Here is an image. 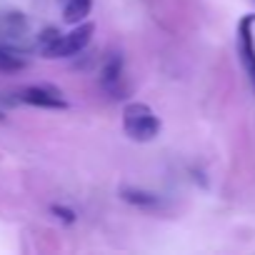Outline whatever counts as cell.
<instances>
[{
  "label": "cell",
  "mask_w": 255,
  "mask_h": 255,
  "mask_svg": "<svg viewBox=\"0 0 255 255\" xmlns=\"http://www.w3.org/2000/svg\"><path fill=\"white\" fill-rule=\"evenodd\" d=\"M123 130L130 140L148 143L160 133V118L145 103H128L123 108Z\"/></svg>",
  "instance_id": "cell-1"
},
{
  "label": "cell",
  "mask_w": 255,
  "mask_h": 255,
  "mask_svg": "<svg viewBox=\"0 0 255 255\" xmlns=\"http://www.w3.org/2000/svg\"><path fill=\"white\" fill-rule=\"evenodd\" d=\"M93 33H95V25H93V23H78L75 30L60 35L43 55H45V58H70V55H78V53L90 43Z\"/></svg>",
  "instance_id": "cell-2"
},
{
  "label": "cell",
  "mask_w": 255,
  "mask_h": 255,
  "mask_svg": "<svg viewBox=\"0 0 255 255\" xmlns=\"http://www.w3.org/2000/svg\"><path fill=\"white\" fill-rule=\"evenodd\" d=\"M18 100L35 105V108H48V110H65L68 108L63 93L53 85H28L18 93Z\"/></svg>",
  "instance_id": "cell-3"
},
{
  "label": "cell",
  "mask_w": 255,
  "mask_h": 255,
  "mask_svg": "<svg viewBox=\"0 0 255 255\" xmlns=\"http://www.w3.org/2000/svg\"><path fill=\"white\" fill-rule=\"evenodd\" d=\"M253 23H255V13H248L245 18H240L238 23V55L250 75L253 90H255V45H253Z\"/></svg>",
  "instance_id": "cell-4"
},
{
  "label": "cell",
  "mask_w": 255,
  "mask_h": 255,
  "mask_svg": "<svg viewBox=\"0 0 255 255\" xmlns=\"http://www.w3.org/2000/svg\"><path fill=\"white\" fill-rule=\"evenodd\" d=\"M120 198L125 203H130L140 210H160L165 203L158 193H150V190H143V188H133V185H125L120 188Z\"/></svg>",
  "instance_id": "cell-5"
},
{
  "label": "cell",
  "mask_w": 255,
  "mask_h": 255,
  "mask_svg": "<svg viewBox=\"0 0 255 255\" xmlns=\"http://www.w3.org/2000/svg\"><path fill=\"white\" fill-rule=\"evenodd\" d=\"M120 80H123V58L115 53V55H110L105 60V65L100 70V85H103V90L115 93L118 85H120Z\"/></svg>",
  "instance_id": "cell-6"
},
{
  "label": "cell",
  "mask_w": 255,
  "mask_h": 255,
  "mask_svg": "<svg viewBox=\"0 0 255 255\" xmlns=\"http://www.w3.org/2000/svg\"><path fill=\"white\" fill-rule=\"evenodd\" d=\"M90 8H93V0H68L63 15L68 23H83L88 18Z\"/></svg>",
  "instance_id": "cell-7"
},
{
  "label": "cell",
  "mask_w": 255,
  "mask_h": 255,
  "mask_svg": "<svg viewBox=\"0 0 255 255\" xmlns=\"http://www.w3.org/2000/svg\"><path fill=\"white\" fill-rule=\"evenodd\" d=\"M25 58H20L18 53L8 50V48H0V73H18L25 70Z\"/></svg>",
  "instance_id": "cell-8"
},
{
  "label": "cell",
  "mask_w": 255,
  "mask_h": 255,
  "mask_svg": "<svg viewBox=\"0 0 255 255\" xmlns=\"http://www.w3.org/2000/svg\"><path fill=\"white\" fill-rule=\"evenodd\" d=\"M50 210H53L60 220H65V223H73V220H75V213H73V210H68V208H63V205H53Z\"/></svg>",
  "instance_id": "cell-9"
},
{
  "label": "cell",
  "mask_w": 255,
  "mask_h": 255,
  "mask_svg": "<svg viewBox=\"0 0 255 255\" xmlns=\"http://www.w3.org/2000/svg\"><path fill=\"white\" fill-rule=\"evenodd\" d=\"M0 120H5V115H3V113H0Z\"/></svg>",
  "instance_id": "cell-10"
}]
</instances>
